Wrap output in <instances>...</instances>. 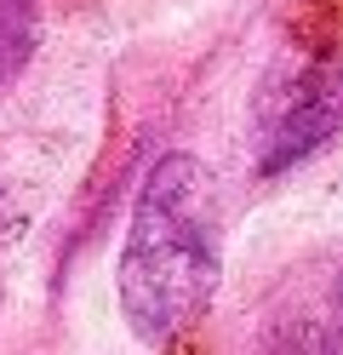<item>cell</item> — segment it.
<instances>
[{
  "label": "cell",
  "instance_id": "2",
  "mask_svg": "<svg viewBox=\"0 0 343 355\" xmlns=\"http://www.w3.org/2000/svg\"><path fill=\"white\" fill-rule=\"evenodd\" d=\"M343 132V63H309V69L274 75L258 98L252 155L263 178H281L315 149H326Z\"/></svg>",
  "mask_w": 343,
  "mask_h": 355
},
{
  "label": "cell",
  "instance_id": "1",
  "mask_svg": "<svg viewBox=\"0 0 343 355\" xmlns=\"http://www.w3.org/2000/svg\"><path fill=\"white\" fill-rule=\"evenodd\" d=\"M218 189L195 155H160L132 201L121 241V309L143 344H172L218 293Z\"/></svg>",
  "mask_w": 343,
  "mask_h": 355
},
{
  "label": "cell",
  "instance_id": "5",
  "mask_svg": "<svg viewBox=\"0 0 343 355\" xmlns=\"http://www.w3.org/2000/svg\"><path fill=\"white\" fill-rule=\"evenodd\" d=\"M326 349L343 355V304H337V315H332V327H326Z\"/></svg>",
  "mask_w": 343,
  "mask_h": 355
},
{
  "label": "cell",
  "instance_id": "4",
  "mask_svg": "<svg viewBox=\"0 0 343 355\" xmlns=\"http://www.w3.org/2000/svg\"><path fill=\"white\" fill-rule=\"evenodd\" d=\"M252 355H332V349H326V332H320V327H309V321H281V327L263 332V344L252 349Z\"/></svg>",
  "mask_w": 343,
  "mask_h": 355
},
{
  "label": "cell",
  "instance_id": "3",
  "mask_svg": "<svg viewBox=\"0 0 343 355\" xmlns=\"http://www.w3.org/2000/svg\"><path fill=\"white\" fill-rule=\"evenodd\" d=\"M40 46V0H0V92L29 69Z\"/></svg>",
  "mask_w": 343,
  "mask_h": 355
}]
</instances>
